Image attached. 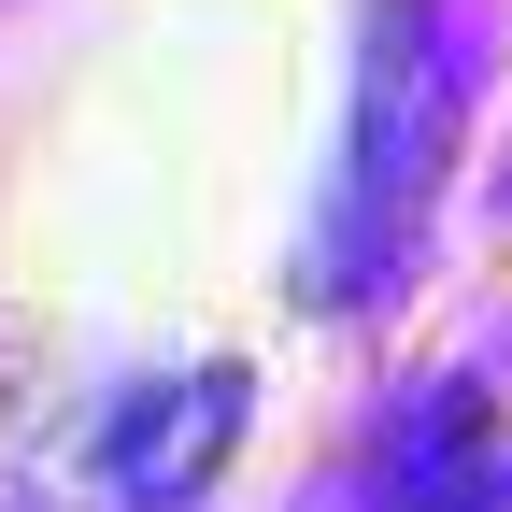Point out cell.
<instances>
[{"instance_id":"obj_1","label":"cell","mask_w":512,"mask_h":512,"mask_svg":"<svg viewBox=\"0 0 512 512\" xmlns=\"http://www.w3.org/2000/svg\"><path fill=\"white\" fill-rule=\"evenodd\" d=\"M441 128H456V57H441L427 0H384V57H370V114H356V171H342V242H328V271H370V242L399 256L427 171H441Z\"/></svg>"}]
</instances>
